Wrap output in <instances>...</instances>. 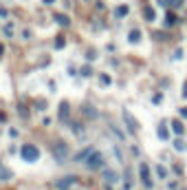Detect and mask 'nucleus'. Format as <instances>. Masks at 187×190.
<instances>
[{
	"label": "nucleus",
	"instance_id": "obj_1",
	"mask_svg": "<svg viewBox=\"0 0 187 190\" xmlns=\"http://www.w3.org/2000/svg\"><path fill=\"white\" fill-rule=\"evenodd\" d=\"M20 155H22V159L24 161H35L38 157H40V150H38V146H33V144H24L20 148Z\"/></svg>",
	"mask_w": 187,
	"mask_h": 190
},
{
	"label": "nucleus",
	"instance_id": "obj_2",
	"mask_svg": "<svg viewBox=\"0 0 187 190\" xmlns=\"http://www.w3.org/2000/svg\"><path fill=\"white\" fill-rule=\"evenodd\" d=\"M139 177H141V181H143L145 188H152V177H150V166L148 164L139 166Z\"/></svg>",
	"mask_w": 187,
	"mask_h": 190
},
{
	"label": "nucleus",
	"instance_id": "obj_3",
	"mask_svg": "<svg viewBox=\"0 0 187 190\" xmlns=\"http://www.w3.org/2000/svg\"><path fill=\"white\" fill-rule=\"evenodd\" d=\"M86 166H88V168H92V170H95V168H101V166H104V155H101V153H92V155L86 159Z\"/></svg>",
	"mask_w": 187,
	"mask_h": 190
},
{
	"label": "nucleus",
	"instance_id": "obj_4",
	"mask_svg": "<svg viewBox=\"0 0 187 190\" xmlns=\"http://www.w3.org/2000/svg\"><path fill=\"white\" fill-rule=\"evenodd\" d=\"M53 155H55L60 161H62V159H66V157H68V146L64 144V141H57V144L53 146Z\"/></svg>",
	"mask_w": 187,
	"mask_h": 190
},
{
	"label": "nucleus",
	"instance_id": "obj_5",
	"mask_svg": "<svg viewBox=\"0 0 187 190\" xmlns=\"http://www.w3.org/2000/svg\"><path fill=\"white\" fill-rule=\"evenodd\" d=\"M68 117H71V106H68V102H62L60 104V120L68 124Z\"/></svg>",
	"mask_w": 187,
	"mask_h": 190
},
{
	"label": "nucleus",
	"instance_id": "obj_6",
	"mask_svg": "<svg viewBox=\"0 0 187 190\" xmlns=\"http://www.w3.org/2000/svg\"><path fill=\"white\" fill-rule=\"evenodd\" d=\"M123 117H126V124H128V128H130V133H136L139 131V124H136V120L128 113V111H123Z\"/></svg>",
	"mask_w": 187,
	"mask_h": 190
},
{
	"label": "nucleus",
	"instance_id": "obj_7",
	"mask_svg": "<svg viewBox=\"0 0 187 190\" xmlns=\"http://www.w3.org/2000/svg\"><path fill=\"white\" fill-rule=\"evenodd\" d=\"M156 133H158V139H161V141H167V139H170V131H167V124H165V122L158 124Z\"/></svg>",
	"mask_w": 187,
	"mask_h": 190
},
{
	"label": "nucleus",
	"instance_id": "obj_8",
	"mask_svg": "<svg viewBox=\"0 0 187 190\" xmlns=\"http://www.w3.org/2000/svg\"><path fill=\"white\" fill-rule=\"evenodd\" d=\"M75 181V177H66V179H57L55 181V188L57 190H68V188H71V183Z\"/></svg>",
	"mask_w": 187,
	"mask_h": 190
},
{
	"label": "nucleus",
	"instance_id": "obj_9",
	"mask_svg": "<svg viewBox=\"0 0 187 190\" xmlns=\"http://www.w3.org/2000/svg\"><path fill=\"white\" fill-rule=\"evenodd\" d=\"M92 153H95V150H92V146H88V148H84V150H79L77 153V157H75V161H86Z\"/></svg>",
	"mask_w": 187,
	"mask_h": 190
},
{
	"label": "nucleus",
	"instance_id": "obj_10",
	"mask_svg": "<svg viewBox=\"0 0 187 190\" xmlns=\"http://www.w3.org/2000/svg\"><path fill=\"white\" fill-rule=\"evenodd\" d=\"M82 111H84V115H86V117H90V120H95V117L99 115L95 106H88V104H84V106H82Z\"/></svg>",
	"mask_w": 187,
	"mask_h": 190
},
{
	"label": "nucleus",
	"instance_id": "obj_11",
	"mask_svg": "<svg viewBox=\"0 0 187 190\" xmlns=\"http://www.w3.org/2000/svg\"><path fill=\"white\" fill-rule=\"evenodd\" d=\"M128 11H130V9H128V5H119V7L114 9V16H117V18H126V16H128Z\"/></svg>",
	"mask_w": 187,
	"mask_h": 190
},
{
	"label": "nucleus",
	"instance_id": "obj_12",
	"mask_svg": "<svg viewBox=\"0 0 187 190\" xmlns=\"http://www.w3.org/2000/svg\"><path fill=\"white\" fill-rule=\"evenodd\" d=\"M172 131H174L176 135H183V133H185V126H183V122H178V120H176V122H172Z\"/></svg>",
	"mask_w": 187,
	"mask_h": 190
},
{
	"label": "nucleus",
	"instance_id": "obj_13",
	"mask_svg": "<svg viewBox=\"0 0 187 190\" xmlns=\"http://www.w3.org/2000/svg\"><path fill=\"white\" fill-rule=\"evenodd\" d=\"M128 40H130L132 44H136L139 40H141V31H136V29H132V31H130V36H128Z\"/></svg>",
	"mask_w": 187,
	"mask_h": 190
},
{
	"label": "nucleus",
	"instance_id": "obj_14",
	"mask_svg": "<svg viewBox=\"0 0 187 190\" xmlns=\"http://www.w3.org/2000/svg\"><path fill=\"white\" fill-rule=\"evenodd\" d=\"M104 179H106L108 183H114L119 177H117V173H112V170H106V173H104Z\"/></svg>",
	"mask_w": 187,
	"mask_h": 190
},
{
	"label": "nucleus",
	"instance_id": "obj_15",
	"mask_svg": "<svg viewBox=\"0 0 187 190\" xmlns=\"http://www.w3.org/2000/svg\"><path fill=\"white\" fill-rule=\"evenodd\" d=\"M55 20H57V25H62V27H68V25H71V20H68L66 16H62V13H57Z\"/></svg>",
	"mask_w": 187,
	"mask_h": 190
},
{
	"label": "nucleus",
	"instance_id": "obj_16",
	"mask_svg": "<svg viewBox=\"0 0 187 190\" xmlns=\"http://www.w3.org/2000/svg\"><path fill=\"white\" fill-rule=\"evenodd\" d=\"M143 13H145V20H148V22H154V18H156V16H154V9H152V7H145V11H143Z\"/></svg>",
	"mask_w": 187,
	"mask_h": 190
},
{
	"label": "nucleus",
	"instance_id": "obj_17",
	"mask_svg": "<svg viewBox=\"0 0 187 190\" xmlns=\"http://www.w3.org/2000/svg\"><path fill=\"white\" fill-rule=\"evenodd\" d=\"M99 82H101L104 86H110V84H112V78L106 75V73H101V75H99Z\"/></svg>",
	"mask_w": 187,
	"mask_h": 190
},
{
	"label": "nucleus",
	"instance_id": "obj_18",
	"mask_svg": "<svg viewBox=\"0 0 187 190\" xmlns=\"http://www.w3.org/2000/svg\"><path fill=\"white\" fill-rule=\"evenodd\" d=\"M110 131H112V133H114V135H117V139H121V141H123V139H126V135H123V133H121V131H119V128H117V126H114V124H110Z\"/></svg>",
	"mask_w": 187,
	"mask_h": 190
},
{
	"label": "nucleus",
	"instance_id": "obj_19",
	"mask_svg": "<svg viewBox=\"0 0 187 190\" xmlns=\"http://www.w3.org/2000/svg\"><path fill=\"white\" fill-rule=\"evenodd\" d=\"M156 175H158L161 179H165V177H167V170H165V168H163V166L158 164V166H156Z\"/></svg>",
	"mask_w": 187,
	"mask_h": 190
},
{
	"label": "nucleus",
	"instance_id": "obj_20",
	"mask_svg": "<svg viewBox=\"0 0 187 190\" xmlns=\"http://www.w3.org/2000/svg\"><path fill=\"white\" fill-rule=\"evenodd\" d=\"M9 177H11V170H7V168L0 166V179H9Z\"/></svg>",
	"mask_w": 187,
	"mask_h": 190
},
{
	"label": "nucleus",
	"instance_id": "obj_21",
	"mask_svg": "<svg viewBox=\"0 0 187 190\" xmlns=\"http://www.w3.org/2000/svg\"><path fill=\"white\" fill-rule=\"evenodd\" d=\"M174 148H176V150H185V141L176 139V141H174Z\"/></svg>",
	"mask_w": 187,
	"mask_h": 190
},
{
	"label": "nucleus",
	"instance_id": "obj_22",
	"mask_svg": "<svg viewBox=\"0 0 187 190\" xmlns=\"http://www.w3.org/2000/svg\"><path fill=\"white\" fill-rule=\"evenodd\" d=\"M152 102H154V104L158 106V104L163 102V95H161V93H154V97H152Z\"/></svg>",
	"mask_w": 187,
	"mask_h": 190
},
{
	"label": "nucleus",
	"instance_id": "obj_23",
	"mask_svg": "<svg viewBox=\"0 0 187 190\" xmlns=\"http://www.w3.org/2000/svg\"><path fill=\"white\" fill-rule=\"evenodd\" d=\"M5 36H7V38L13 36V25H7V27H5Z\"/></svg>",
	"mask_w": 187,
	"mask_h": 190
},
{
	"label": "nucleus",
	"instance_id": "obj_24",
	"mask_svg": "<svg viewBox=\"0 0 187 190\" xmlns=\"http://www.w3.org/2000/svg\"><path fill=\"white\" fill-rule=\"evenodd\" d=\"M183 5V0H170V7L172 9H176V7H180Z\"/></svg>",
	"mask_w": 187,
	"mask_h": 190
},
{
	"label": "nucleus",
	"instance_id": "obj_25",
	"mask_svg": "<svg viewBox=\"0 0 187 190\" xmlns=\"http://www.w3.org/2000/svg\"><path fill=\"white\" fill-rule=\"evenodd\" d=\"M55 46H57V49H62V46H64V38H62V36L55 40Z\"/></svg>",
	"mask_w": 187,
	"mask_h": 190
},
{
	"label": "nucleus",
	"instance_id": "obj_26",
	"mask_svg": "<svg viewBox=\"0 0 187 190\" xmlns=\"http://www.w3.org/2000/svg\"><path fill=\"white\" fill-rule=\"evenodd\" d=\"M178 115L183 117V120H187V108H185V106H183V108H178Z\"/></svg>",
	"mask_w": 187,
	"mask_h": 190
},
{
	"label": "nucleus",
	"instance_id": "obj_27",
	"mask_svg": "<svg viewBox=\"0 0 187 190\" xmlns=\"http://www.w3.org/2000/svg\"><path fill=\"white\" fill-rule=\"evenodd\" d=\"M90 73H92L90 66H84V69H82V75H90Z\"/></svg>",
	"mask_w": 187,
	"mask_h": 190
},
{
	"label": "nucleus",
	"instance_id": "obj_28",
	"mask_svg": "<svg viewBox=\"0 0 187 190\" xmlns=\"http://www.w3.org/2000/svg\"><path fill=\"white\" fill-rule=\"evenodd\" d=\"M176 22V18H174V13H167V25H174Z\"/></svg>",
	"mask_w": 187,
	"mask_h": 190
},
{
	"label": "nucleus",
	"instance_id": "obj_29",
	"mask_svg": "<svg viewBox=\"0 0 187 190\" xmlns=\"http://www.w3.org/2000/svg\"><path fill=\"white\" fill-rule=\"evenodd\" d=\"M158 5H163V7H170V0H156Z\"/></svg>",
	"mask_w": 187,
	"mask_h": 190
},
{
	"label": "nucleus",
	"instance_id": "obj_30",
	"mask_svg": "<svg viewBox=\"0 0 187 190\" xmlns=\"http://www.w3.org/2000/svg\"><path fill=\"white\" fill-rule=\"evenodd\" d=\"M44 2H49V5H51V2H53V0H44Z\"/></svg>",
	"mask_w": 187,
	"mask_h": 190
}]
</instances>
